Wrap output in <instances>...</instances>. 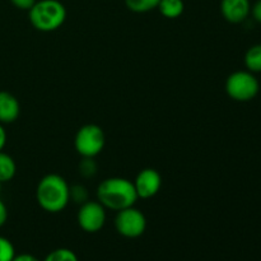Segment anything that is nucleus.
Here are the masks:
<instances>
[{
    "label": "nucleus",
    "instance_id": "22",
    "mask_svg": "<svg viewBox=\"0 0 261 261\" xmlns=\"http://www.w3.org/2000/svg\"><path fill=\"white\" fill-rule=\"evenodd\" d=\"M13 261H40L38 257H36L32 254H15Z\"/></svg>",
    "mask_w": 261,
    "mask_h": 261
},
{
    "label": "nucleus",
    "instance_id": "21",
    "mask_svg": "<svg viewBox=\"0 0 261 261\" xmlns=\"http://www.w3.org/2000/svg\"><path fill=\"white\" fill-rule=\"evenodd\" d=\"M8 219V209L7 205L4 204V201L0 199V227H3L5 224Z\"/></svg>",
    "mask_w": 261,
    "mask_h": 261
},
{
    "label": "nucleus",
    "instance_id": "20",
    "mask_svg": "<svg viewBox=\"0 0 261 261\" xmlns=\"http://www.w3.org/2000/svg\"><path fill=\"white\" fill-rule=\"evenodd\" d=\"M250 14H252V18H254L257 23H261V0H256V2H255V4L251 7Z\"/></svg>",
    "mask_w": 261,
    "mask_h": 261
},
{
    "label": "nucleus",
    "instance_id": "17",
    "mask_svg": "<svg viewBox=\"0 0 261 261\" xmlns=\"http://www.w3.org/2000/svg\"><path fill=\"white\" fill-rule=\"evenodd\" d=\"M15 256V249L7 237L0 236V261H13Z\"/></svg>",
    "mask_w": 261,
    "mask_h": 261
},
{
    "label": "nucleus",
    "instance_id": "13",
    "mask_svg": "<svg viewBox=\"0 0 261 261\" xmlns=\"http://www.w3.org/2000/svg\"><path fill=\"white\" fill-rule=\"evenodd\" d=\"M244 63L245 66H246V70L251 71L254 74L261 73V43L251 46L246 51Z\"/></svg>",
    "mask_w": 261,
    "mask_h": 261
},
{
    "label": "nucleus",
    "instance_id": "11",
    "mask_svg": "<svg viewBox=\"0 0 261 261\" xmlns=\"http://www.w3.org/2000/svg\"><path fill=\"white\" fill-rule=\"evenodd\" d=\"M157 9L165 18L176 19L185 10V3L184 0H161Z\"/></svg>",
    "mask_w": 261,
    "mask_h": 261
},
{
    "label": "nucleus",
    "instance_id": "4",
    "mask_svg": "<svg viewBox=\"0 0 261 261\" xmlns=\"http://www.w3.org/2000/svg\"><path fill=\"white\" fill-rule=\"evenodd\" d=\"M259 91V81L256 75L249 70L233 71L226 81V92L233 101L249 102L257 96Z\"/></svg>",
    "mask_w": 261,
    "mask_h": 261
},
{
    "label": "nucleus",
    "instance_id": "2",
    "mask_svg": "<svg viewBox=\"0 0 261 261\" xmlns=\"http://www.w3.org/2000/svg\"><path fill=\"white\" fill-rule=\"evenodd\" d=\"M138 199L134 184L125 177L105 178L97 188V200L115 212L134 206Z\"/></svg>",
    "mask_w": 261,
    "mask_h": 261
},
{
    "label": "nucleus",
    "instance_id": "12",
    "mask_svg": "<svg viewBox=\"0 0 261 261\" xmlns=\"http://www.w3.org/2000/svg\"><path fill=\"white\" fill-rule=\"evenodd\" d=\"M17 173V165L13 160L12 155L5 152H0V181L3 184L13 180V177Z\"/></svg>",
    "mask_w": 261,
    "mask_h": 261
},
{
    "label": "nucleus",
    "instance_id": "15",
    "mask_svg": "<svg viewBox=\"0 0 261 261\" xmlns=\"http://www.w3.org/2000/svg\"><path fill=\"white\" fill-rule=\"evenodd\" d=\"M43 261H79L75 252L66 247H60L51 251Z\"/></svg>",
    "mask_w": 261,
    "mask_h": 261
},
{
    "label": "nucleus",
    "instance_id": "18",
    "mask_svg": "<svg viewBox=\"0 0 261 261\" xmlns=\"http://www.w3.org/2000/svg\"><path fill=\"white\" fill-rule=\"evenodd\" d=\"M87 200H88V190L83 185L70 186V201L82 205Z\"/></svg>",
    "mask_w": 261,
    "mask_h": 261
},
{
    "label": "nucleus",
    "instance_id": "14",
    "mask_svg": "<svg viewBox=\"0 0 261 261\" xmlns=\"http://www.w3.org/2000/svg\"><path fill=\"white\" fill-rule=\"evenodd\" d=\"M161 0H125V5L133 13H148L157 9Z\"/></svg>",
    "mask_w": 261,
    "mask_h": 261
},
{
    "label": "nucleus",
    "instance_id": "3",
    "mask_svg": "<svg viewBox=\"0 0 261 261\" xmlns=\"http://www.w3.org/2000/svg\"><path fill=\"white\" fill-rule=\"evenodd\" d=\"M66 8L59 0H37L28 10L32 27L40 32H54L66 20Z\"/></svg>",
    "mask_w": 261,
    "mask_h": 261
},
{
    "label": "nucleus",
    "instance_id": "19",
    "mask_svg": "<svg viewBox=\"0 0 261 261\" xmlns=\"http://www.w3.org/2000/svg\"><path fill=\"white\" fill-rule=\"evenodd\" d=\"M36 2H37V0H10V3H12L15 8H18V9L20 10H27V12L35 5Z\"/></svg>",
    "mask_w": 261,
    "mask_h": 261
},
{
    "label": "nucleus",
    "instance_id": "9",
    "mask_svg": "<svg viewBox=\"0 0 261 261\" xmlns=\"http://www.w3.org/2000/svg\"><path fill=\"white\" fill-rule=\"evenodd\" d=\"M251 12L250 0H222L221 13L224 19L233 24L245 22Z\"/></svg>",
    "mask_w": 261,
    "mask_h": 261
},
{
    "label": "nucleus",
    "instance_id": "10",
    "mask_svg": "<svg viewBox=\"0 0 261 261\" xmlns=\"http://www.w3.org/2000/svg\"><path fill=\"white\" fill-rule=\"evenodd\" d=\"M20 114L19 101L14 94L0 91V124H12L17 121Z\"/></svg>",
    "mask_w": 261,
    "mask_h": 261
},
{
    "label": "nucleus",
    "instance_id": "5",
    "mask_svg": "<svg viewBox=\"0 0 261 261\" xmlns=\"http://www.w3.org/2000/svg\"><path fill=\"white\" fill-rule=\"evenodd\" d=\"M106 135L96 124H86L79 127L74 137V148L82 158H94L103 150Z\"/></svg>",
    "mask_w": 261,
    "mask_h": 261
},
{
    "label": "nucleus",
    "instance_id": "24",
    "mask_svg": "<svg viewBox=\"0 0 261 261\" xmlns=\"http://www.w3.org/2000/svg\"><path fill=\"white\" fill-rule=\"evenodd\" d=\"M2 186H3V182H2V181H0V191H2Z\"/></svg>",
    "mask_w": 261,
    "mask_h": 261
},
{
    "label": "nucleus",
    "instance_id": "6",
    "mask_svg": "<svg viewBox=\"0 0 261 261\" xmlns=\"http://www.w3.org/2000/svg\"><path fill=\"white\" fill-rule=\"evenodd\" d=\"M114 224L117 233L125 239H138L143 236L147 229V218L144 213L134 205L117 212Z\"/></svg>",
    "mask_w": 261,
    "mask_h": 261
},
{
    "label": "nucleus",
    "instance_id": "7",
    "mask_svg": "<svg viewBox=\"0 0 261 261\" xmlns=\"http://www.w3.org/2000/svg\"><path fill=\"white\" fill-rule=\"evenodd\" d=\"M76 222L87 233L99 232L106 223V208L98 200H87L79 208Z\"/></svg>",
    "mask_w": 261,
    "mask_h": 261
},
{
    "label": "nucleus",
    "instance_id": "8",
    "mask_svg": "<svg viewBox=\"0 0 261 261\" xmlns=\"http://www.w3.org/2000/svg\"><path fill=\"white\" fill-rule=\"evenodd\" d=\"M134 184L139 199H150L160 193L162 188V176L154 168H144L137 175Z\"/></svg>",
    "mask_w": 261,
    "mask_h": 261
},
{
    "label": "nucleus",
    "instance_id": "23",
    "mask_svg": "<svg viewBox=\"0 0 261 261\" xmlns=\"http://www.w3.org/2000/svg\"><path fill=\"white\" fill-rule=\"evenodd\" d=\"M7 132H5L4 129V125L0 124V152H2L3 149H4L5 144H7Z\"/></svg>",
    "mask_w": 261,
    "mask_h": 261
},
{
    "label": "nucleus",
    "instance_id": "16",
    "mask_svg": "<svg viewBox=\"0 0 261 261\" xmlns=\"http://www.w3.org/2000/svg\"><path fill=\"white\" fill-rule=\"evenodd\" d=\"M79 173L84 178H92L97 172V165L94 162V158H82L81 163L78 166Z\"/></svg>",
    "mask_w": 261,
    "mask_h": 261
},
{
    "label": "nucleus",
    "instance_id": "1",
    "mask_svg": "<svg viewBox=\"0 0 261 261\" xmlns=\"http://www.w3.org/2000/svg\"><path fill=\"white\" fill-rule=\"evenodd\" d=\"M36 200L47 213H60L70 203V186L63 176L48 173L38 182Z\"/></svg>",
    "mask_w": 261,
    "mask_h": 261
}]
</instances>
